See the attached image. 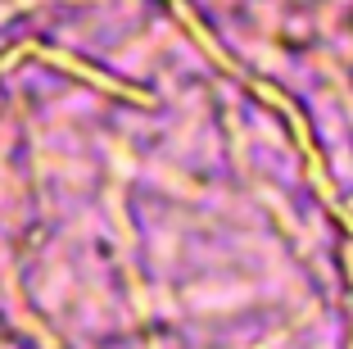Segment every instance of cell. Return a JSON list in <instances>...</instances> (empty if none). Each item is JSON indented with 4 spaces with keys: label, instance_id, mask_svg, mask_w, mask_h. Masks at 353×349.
I'll return each instance as SVG.
<instances>
[{
    "label": "cell",
    "instance_id": "cell-1",
    "mask_svg": "<svg viewBox=\"0 0 353 349\" xmlns=\"http://www.w3.org/2000/svg\"><path fill=\"white\" fill-rule=\"evenodd\" d=\"M23 5H37V0H0V14H10V10H23Z\"/></svg>",
    "mask_w": 353,
    "mask_h": 349
}]
</instances>
